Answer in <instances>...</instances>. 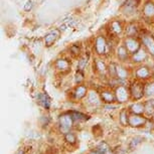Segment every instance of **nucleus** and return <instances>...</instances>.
Wrapping results in <instances>:
<instances>
[{"instance_id":"obj_13","label":"nucleus","mask_w":154,"mask_h":154,"mask_svg":"<svg viewBox=\"0 0 154 154\" xmlns=\"http://www.w3.org/2000/svg\"><path fill=\"white\" fill-rule=\"evenodd\" d=\"M125 32H126L127 36L135 37V35H137V33H138L137 25H136L135 23H130V24L126 27V29H125Z\"/></svg>"},{"instance_id":"obj_9","label":"nucleus","mask_w":154,"mask_h":154,"mask_svg":"<svg viewBox=\"0 0 154 154\" xmlns=\"http://www.w3.org/2000/svg\"><path fill=\"white\" fill-rule=\"evenodd\" d=\"M110 30L114 34H120L122 33V31H123V26H122L120 21L114 20V21H112L110 23Z\"/></svg>"},{"instance_id":"obj_14","label":"nucleus","mask_w":154,"mask_h":154,"mask_svg":"<svg viewBox=\"0 0 154 154\" xmlns=\"http://www.w3.org/2000/svg\"><path fill=\"white\" fill-rule=\"evenodd\" d=\"M117 99L119 102H125L128 99V92L124 87H120L117 90Z\"/></svg>"},{"instance_id":"obj_10","label":"nucleus","mask_w":154,"mask_h":154,"mask_svg":"<svg viewBox=\"0 0 154 154\" xmlns=\"http://www.w3.org/2000/svg\"><path fill=\"white\" fill-rule=\"evenodd\" d=\"M56 66L59 71H62V72H65V71H68L71 66V63L68 60H65V59H60L57 60L56 63Z\"/></svg>"},{"instance_id":"obj_16","label":"nucleus","mask_w":154,"mask_h":154,"mask_svg":"<svg viewBox=\"0 0 154 154\" xmlns=\"http://www.w3.org/2000/svg\"><path fill=\"white\" fill-rule=\"evenodd\" d=\"M130 123H131L133 126H138V125H140L142 123H144V119L141 117V116H131L129 119Z\"/></svg>"},{"instance_id":"obj_8","label":"nucleus","mask_w":154,"mask_h":154,"mask_svg":"<svg viewBox=\"0 0 154 154\" xmlns=\"http://www.w3.org/2000/svg\"><path fill=\"white\" fill-rule=\"evenodd\" d=\"M143 15L148 19H152L154 18V3L151 1H148L144 4L143 6Z\"/></svg>"},{"instance_id":"obj_6","label":"nucleus","mask_w":154,"mask_h":154,"mask_svg":"<svg viewBox=\"0 0 154 154\" xmlns=\"http://www.w3.org/2000/svg\"><path fill=\"white\" fill-rule=\"evenodd\" d=\"M130 91H131V94L133 96V98L136 99V100H138V99H141L142 97H143L144 87L142 86L140 83H135L131 86Z\"/></svg>"},{"instance_id":"obj_15","label":"nucleus","mask_w":154,"mask_h":154,"mask_svg":"<svg viewBox=\"0 0 154 154\" xmlns=\"http://www.w3.org/2000/svg\"><path fill=\"white\" fill-rule=\"evenodd\" d=\"M116 74H117L118 79H126L128 75L127 69L120 66H116Z\"/></svg>"},{"instance_id":"obj_7","label":"nucleus","mask_w":154,"mask_h":154,"mask_svg":"<svg viewBox=\"0 0 154 154\" xmlns=\"http://www.w3.org/2000/svg\"><path fill=\"white\" fill-rule=\"evenodd\" d=\"M148 57V54H147V51L146 49H143V48H140L136 51L135 54H132V60L134 63H143L144 60H146Z\"/></svg>"},{"instance_id":"obj_3","label":"nucleus","mask_w":154,"mask_h":154,"mask_svg":"<svg viewBox=\"0 0 154 154\" xmlns=\"http://www.w3.org/2000/svg\"><path fill=\"white\" fill-rule=\"evenodd\" d=\"M138 4L139 0H126L125 3L122 5L121 10L126 15H130V14H133L136 11Z\"/></svg>"},{"instance_id":"obj_18","label":"nucleus","mask_w":154,"mask_h":154,"mask_svg":"<svg viewBox=\"0 0 154 154\" xmlns=\"http://www.w3.org/2000/svg\"><path fill=\"white\" fill-rule=\"evenodd\" d=\"M87 63H88V57L86 56L82 57L79 60V65H78V69H79V71L82 72L84 69L87 66Z\"/></svg>"},{"instance_id":"obj_11","label":"nucleus","mask_w":154,"mask_h":154,"mask_svg":"<svg viewBox=\"0 0 154 154\" xmlns=\"http://www.w3.org/2000/svg\"><path fill=\"white\" fill-rule=\"evenodd\" d=\"M129 51L125 48V45H120L117 48V57L120 60H126L129 57Z\"/></svg>"},{"instance_id":"obj_4","label":"nucleus","mask_w":154,"mask_h":154,"mask_svg":"<svg viewBox=\"0 0 154 154\" xmlns=\"http://www.w3.org/2000/svg\"><path fill=\"white\" fill-rule=\"evenodd\" d=\"M141 42L143 43L145 49L151 56L154 57V38L149 34H142Z\"/></svg>"},{"instance_id":"obj_20","label":"nucleus","mask_w":154,"mask_h":154,"mask_svg":"<svg viewBox=\"0 0 154 154\" xmlns=\"http://www.w3.org/2000/svg\"><path fill=\"white\" fill-rule=\"evenodd\" d=\"M86 88L84 86H79L75 90V97L77 98H82L86 95Z\"/></svg>"},{"instance_id":"obj_2","label":"nucleus","mask_w":154,"mask_h":154,"mask_svg":"<svg viewBox=\"0 0 154 154\" xmlns=\"http://www.w3.org/2000/svg\"><path fill=\"white\" fill-rule=\"evenodd\" d=\"M95 49L96 53L99 56H103L107 53V49H108V43H107L105 37L104 36H97V38L95 40Z\"/></svg>"},{"instance_id":"obj_5","label":"nucleus","mask_w":154,"mask_h":154,"mask_svg":"<svg viewBox=\"0 0 154 154\" xmlns=\"http://www.w3.org/2000/svg\"><path fill=\"white\" fill-rule=\"evenodd\" d=\"M60 36V30L59 29H54L46 34L45 37V42L46 46H51Z\"/></svg>"},{"instance_id":"obj_19","label":"nucleus","mask_w":154,"mask_h":154,"mask_svg":"<svg viewBox=\"0 0 154 154\" xmlns=\"http://www.w3.org/2000/svg\"><path fill=\"white\" fill-rule=\"evenodd\" d=\"M95 66H96V69H97L98 71H100L101 72H106V69H107L106 66H105V63H104L103 62H102L101 60H96Z\"/></svg>"},{"instance_id":"obj_17","label":"nucleus","mask_w":154,"mask_h":154,"mask_svg":"<svg viewBox=\"0 0 154 154\" xmlns=\"http://www.w3.org/2000/svg\"><path fill=\"white\" fill-rule=\"evenodd\" d=\"M102 99L105 102H107V103H112V102L115 101L114 95L110 92H104L103 94H102Z\"/></svg>"},{"instance_id":"obj_22","label":"nucleus","mask_w":154,"mask_h":154,"mask_svg":"<svg viewBox=\"0 0 154 154\" xmlns=\"http://www.w3.org/2000/svg\"><path fill=\"white\" fill-rule=\"evenodd\" d=\"M145 92H146L148 95H154V83L149 84V85L146 87V89H145Z\"/></svg>"},{"instance_id":"obj_21","label":"nucleus","mask_w":154,"mask_h":154,"mask_svg":"<svg viewBox=\"0 0 154 154\" xmlns=\"http://www.w3.org/2000/svg\"><path fill=\"white\" fill-rule=\"evenodd\" d=\"M69 51H71V54H72L74 57H78V56L80 54L81 49H80V48H79L78 45H72V46H71V48H69Z\"/></svg>"},{"instance_id":"obj_12","label":"nucleus","mask_w":154,"mask_h":154,"mask_svg":"<svg viewBox=\"0 0 154 154\" xmlns=\"http://www.w3.org/2000/svg\"><path fill=\"white\" fill-rule=\"evenodd\" d=\"M136 75L139 79H147L150 75V71L147 66H140L136 69Z\"/></svg>"},{"instance_id":"obj_1","label":"nucleus","mask_w":154,"mask_h":154,"mask_svg":"<svg viewBox=\"0 0 154 154\" xmlns=\"http://www.w3.org/2000/svg\"><path fill=\"white\" fill-rule=\"evenodd\" d=\"M124 45L125 48L128 49L130 54H135L138 49H140V42H138L135 37H131V36H127L124 40Z\"/></svg>"}]
</instances>
